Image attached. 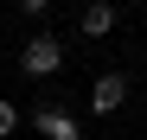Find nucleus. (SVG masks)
<instances>
[{
  "label": "nucleus",
  "mask_w": 147,
  "mask_h": 140,
  "mask_svg": "<svg viewBox=\"0 0 147 140\" xmlns=\"http://www.w3.org/2000/svg\"><path fill=\"white\" fill-rule=\"evenodd\" d=\"M58 64H64V45H58L51 32H45V38H32L26 51H19V70H26V77H51Z\"/></svg>",
  "instance_id": "obj_1"
},
{
  "label": "nucleus",
  "mask_w": 147,
  "mask_h": 140,
  "mask_svg": "<svg viewBox=\"0 0 147 140\" xmlns=\"http://www.w3.org/2000/svg\"><path fill=\"white\" fill-rule=\"evenodd\" d=\"M121 102H128V77H121V70L96 77V89H90V108H96V115H115Z\"/></svg>",
  "instance_id": "obj_2"
},
{
  "label": "nucleus",
  "mask_w": 147,
  "mask_h": 140,
  "mask_svg": "<svg viewBox=\"0 0 147 140\" xmlns=\"http://www.w3.org/2000/svg\"><path fill=\"white\" fill-rule=\"evenodd\" d=\"M32 121H38L45 140H77V115H64V108H38Z\"/></svg>",
  "instance_id": "obj_3"
},
{
  "label": "nucleus",
  "mask_w": 147,
  "mask_h": 140,
  "mask_svg": "<svg viewBox=\"0 0 147 140\" xmlns=\"http://www.w3.org/2000/svg\"><path fill=\"white\" fill-rule=\"evenodd\" d=\"M115 19H121L115 7H83V19H77V32H83V38H109V32H115Z\"/></svg>",
  "instance_id": "obj_4"
},
{
  "label": "nucleus",
  "mask_w": 147,
  "mask_h": 140,
  "mask_svg": "<svg viewBox=\"0 0 147 140\" xmlns=\"http://www.w3.org/2000/svg\"><path fill=\"white\" fill-rule=\"evenodd\" d=\"M13 127H19V108H13V102H0V140H7Z\"/></svg>",
  "instance_id": "obj_5"
}]
</instances>
